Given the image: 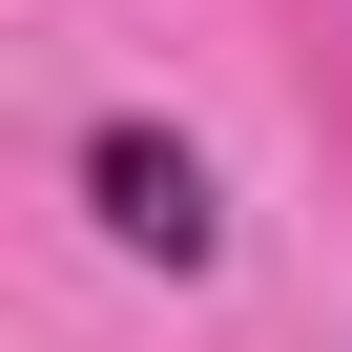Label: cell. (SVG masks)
I'll use <instances>...</instances> for the list:
<instances>
[{
    "label": "cell",
    "instance_id": "obj_1",
    "mask_svg": "<svg viewBox=\"0 0 352 352\" xmlns=\"http://www.w3.org/2000/svg\"><path fill=\"white\" fill-rule=\"evenodd\" d=\"M83 187H104V228H124L145 270H208V249H228V208H208V166L166 145V124H104V145H83Z\"/></svg>",
    "mask_w": 352,
    "mask_h": 352
}]
</instances>
